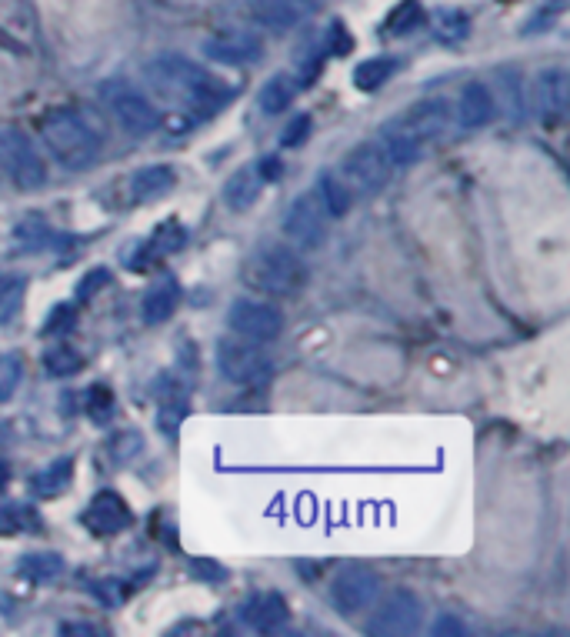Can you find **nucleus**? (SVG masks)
Listing matches in <instances>:
<instances>
[{
  "label": "nucleus",
  "mask_w": 570,
  "mask_h": 637,
  "mask_svg": "<svg viewBox=\"0 0 570 637\" xmlns=\"http://www.w3.org/2000/svg\"><path fill=\"white\" fill-rule=\"evenodd\" d=\"M20 381H24V361L20 354H4L0 357V401H10L17 394Z\"/></svg>",
  "instance_id": "obj_31"
},
{
  "label": "nucleus",
  "mask_w": 570,
  "mask_h": 637,
  "mask_svg": "<svg viewBox=\"0 0 570 637\" xmlns=\"http://www.w3.org/2000/svg\"><path fill=\"white\" fill-rule=\"evenodd\" d=\"M117 411V401H114V394H110V387L104 384H94L87 391V417L90 421H97V424H107L110 417H114Z\"/></svg>",
  "instance_id": "obj_30"
},
{
  "label": "nucleus",
  "mask_w": 570,
  "mask_h": 637,
  "mask_svg": "<svg viewBox=\"0 0 570 637\" xmlns=\"http://www.w3.org/2000/svg\"><path fill=\"white\" fill-rule=\"evenodd\" d=\"M27 511L24 507H17V504H0V537H7V534H14L20 531V527H27Z\"/></svg>",
  "instance_id": "obj_34"
},
{
  "label": "nucleus",
  "mask_w": 570,
  "mask_h": 637,
  "mask_svg": "<svg viewBox=\"0 0 570 637\" xmlns=\"http://www.w3.org/2000/svg\"><path fill=\"white\" fill-rule=\"evenodd\" d=\"M24 294H27V284L20 281V277L0 284V327H7L20 314V307H24Z\"/></svg>",
  "instance_id": "obj_29"
},
{
  "label": "nucleus",
  "mask_w": 570,
  "mask_h": 637,
  "mask_svg": "<svg viewBox=\"0 0 570 637\" xmlns=\"http://www.w3.org/2000/svg\"><path fill=\"white\" fill-rule=\"evenodd\" d=\"M537 107H540V117H547V121L564 117V107H567L564 71H547L537 77Z\"/></svg>",
  "instance_id": "obj_21"
},
{
  "label": "nucleus",
  "mask_w": 570,
  "mask_h": 637,
  "mask_svg": "<svg viewBox=\"0 0 570 637\" xmlns=\"http://www.w3.org/2000/svg\"><path fill=\"white\" fill-rule=\"evenodd\" d=\"M80 367H84V357H80L74 347H50V351H44V371L50 377H70L77 374Z\"/></svg>",
  "instance_id": "obj_28"
},
{
  "label": "nucleus",
  "mask_w": 570,
  "mask_h": 637,
  "mask_svg": "<svg viewBox=\"0 0 570 637\" xmlns=\"http://www.w3.org/2000/svg\"><path fill=\"white\" fill-rule=\"evenodd\" d=\"M217 371L230 384H257L270 371V357L260 351L257 341L234 337V341L217 344Z\"/></svg>",
  "instance_id": "obj_8"
},
{
  "label": "nucleus",
  "mask_w": 570,
  "mask_h": 637,
  "mask_svg": "<svg viewBox=\"0 0 570 637\" xmlns=\"http://www.w3.org/2000/svg\"><path fill=\"white\" fill-rule=\"evenodd\" d=\"M40 137L67 171H87L100 157V137L84 124V117L67 107H54L40 117Z\"/></svg>",
  "instance_id": "obj_2"
},
{
  "label": "nucleus",
  "mask_w": 570,
  "mask_h": 637,
  "mask_svg": "<svg viewBox=\"0 0 570 637\" xmlns=\"http://www.w3.org/2000/svg\"><path fill=\"white\" fill-rule=\"evenodd\" d=\"M294 94H297V87H294V81H290L287 74L270 77V81L260 87V111H264V114L287 111V107L294 104Z\"/></svg>",
  "instance_id": "obj_25"
},
{
  "label": "nucleus",
  "mask_w": 570,
  "mask_h": 637,
  "mask_svg": "<svg viewBox=\"0 0 570 637\" xmlns=\"http://www.w3.org/2000/svg\"><path fill=\"white\" fill-rule=\"evenodd\" d=\"M144 74H147L150 87H154L160 97L184 104V107H190V111H207L210 114L234 97L220 77H214L207 67L187 61V57H180V54L154 57V61L144 67Z\"/></svg>",
  "instance_id": "obj_1"
},
{
  "label": "nucleus",
  "mask_w": 570,
  "mask_h": 637,
  "mask_svg": "<svg viewBox=\"0 0 570 637\" xmlns=\"http://www.w3.org/2000/svg\"><path fill=\"white\" fill-rule=\"evenodd\" d=\"M250 14H254V21L260 27H267V31H290V27H297L300 21H307L314 11H307V7L300 4H287V0H254Z\"/></svg>",
  "instance_id": "obj_17"
},
{
  "label": "nucleus",
  "mask_w": 570,
  "mask_h": 637,
  "mask_svg": "<svg viewBox=\"0 0 570 637\" xmlns=\"http://www.w3.org/2000/svg\"><path fill=\"white\" fill-rule=\"evenodd\" d=\"M394 71H397L394 57H367V61H360L354 67V87L364 94H374L394 77Z\"/></svg>",
  "instance_id": "obj_22"
},
{
  "label": "nucleus",
  "mask_w": 570,
  "mask_h": 637,
  "mask_svg": "<svg viewBox=\"0 0 570 637\" xmlns=\"http://www.w3.org/2000/svg\"><path fill=\"white\" fill-rule=\"evenodd\" d=\"M60 631H64V634H97L94 627H77V624H64Z\"/></svg>",
  "instance_id": "obj_39"
},
{
  "label": "nucleus",
  "mask_w": 570,
  "mask_h": 637,
  "mask_svg": "<svg viewBox=\"0 0 570 637\" xmlns=\"http://www.w3.org/2000/svg\"><path fill=\"white\" fill-rule=\"evenodd\" d=\"M7 477H10V467H7L4 461H0V487H4V484H7Z\"/></svg>",
  "instance_id": "obj_41"
},
{
  "label": "nucleus",
  "mask_w": 570,
  "mask_h": 637,
  "mask_svg": "<svg viewBox=\"0 0 570 637\" xmlns=\"http://www.w3.org/2000/svg\"><path fill=\"white\" fill-rule=\"evenodd\" d=\"M227 324L234 327V334L260 344V341H274V337H280V331H284V314L267 301H250V297H240V301L230 304Z\"/></svg>",
  "instance_id": "obj_10"
},
{
  "label": "nucleus",
  "mask_w": 570,
  "mask_h": 637,
  "mask_svg": "<svg viewBox=\"0 0 570 637\" xmlns=\"http://www.w3.org/2000/svg\"><path fill=\"white\" fill-rule=\"evenodd\" d=\"M64 571V557L54 551H34L20 557V574L30 577V581H54V577Z\"/></svg>",
  "instance_id": "obj_26"
},
{
  "label": "nucleus",
  "mask_w": 570,
  "mask_h": 637,
  "mask_svg": "<svg viewBox=\"0 0 570 637\" xmlns=\"http://www.w3.org/2000/svg\"><path fill=\"white\" fill-rule=\"evenodd\" d=\"M287 4H300L307 7V11H317V0H287Z\"/></svg>",
  "instance_id": "obj_40"
},
{
  "label": "nucleus",
  "mask_w": 570,
  "mask_h": 637,
  "mask_svg": "<svg viewBox=\"0 0 570 637\" xmlns=\"http://www.w3.org/2000/svg\"><path fill=\"white\" fill-rule=\"evenodd\" d=\"M450 124V104L444 97H430V101H417L414 107H407L404 114H397L394 121L387 124L384 134H404L410 141L424 144L430 137H440Z\"/></svg>",
  "instance_id": "obj_9"
},
{
  "label": "nucleus",
  "mask_w": 570,
  "mask_h": 637,
  "mask_svg": "<svg viewBox=\"0 0 570 637\" xmlns=\"http://www.w3.org/2000/svg\"><path fill=\"white\" fill-rule=\"evenodd\" d=\"M174 184H177V171L170 164H150L130 177L134 201H157V197H164Z\"/></svg>",
  "instance_id": "obj_20"
},
{
  "label": "nucleus",
  "mask_w": 570,
  "mask_h": 637,
  "mask_svg": "<svg viewBox=\"0 0 570 637\" xmlns=\"http://www.w3.org/2000/svg\"><path fill=\"white\" fill-rule=\"evenodd\" d=\"M240 621L254 631H274V627L290 621V607L277 591H257L240 604Z\"/></svg>",
  "instance_id": "obj_15"
},
{
  "label": "nucleus",
  "mask_w": 570,
  "mask_h": 637,
  "mask_svg": "<svg viewBox=\"0 0 570 637\" xmlns=\"http://www.w3.org/2000/svg\"><path fill=\"white\" fill-rule=\"evenodd\" d=\"M284 231L290 241L307 247V251L320 247V241H324V234H327V211L320 207L317 194H300L297 201L287 207Z\"/></svg>",
  "instance_id": "obj_12"
},
{
  "label": "nucleus",
  "mask_w": 570,
  "mask_h": 637,
  "mask_svg": "<svg viewBox=\"0 0 570 637\" xmlns=\"http://www.w3.org/2000/svg\"><path fill=\"white\" fill-rule=\"evenodd\" d=\"M0 167L20 191H37L47 181V167L40 161L34 141L24 131H0Z\"/></svg>",
  "instance_id": "obj_6"
},
{
  "label": "nucleus",
  "mask_w": 570,
  "mask_h": 637,
  "mask_svg": "<svg viewBox=\"0 0 570 637\" xmlns=\"http://www.w3.org/2000/svg\"><path fill=\"white\" fill-rule=\"evenodd\" d=\"M420 617H424V604H420V597L414 591H407V587H397V591H390L380 607L370 617L367 631L370 634H410L420 627Z\"/></svg>",
  "instance_id": "obj_11"
},
{
  "label": "nucleus",
  "mask_w": 570,
  "mask_h": 637,
  "mask_svg": "<svg viewBox=\"0 0 570 637\" xmlns=\"http://www.w3.org/2000/svg\"><path fill=\"white\" fill-rule=\"evenodd\" d=\"M70 477H74V457H60V461L47 464L44 471L34 474V494L37 497H57L60 491H67Z\"/></svg>",
  "instance_id": "obj_23"
},
{
  "label": "nucleus",
  "mask_w": 570,
  "mask_h": 637,
  "mask_svg": "<svg viewBox=\"0 0 570 637\" xmlns=\"http://www.w3.org/2000/svg\"><path fill=\"white\" fill-rule=\"evenodd\" d=\"M74 304H57L54 307V314L47 317V327H44V334H57V331H67L70 324H74Z\"/></svg>",
  "instance_id": "obj_35"
},
{
  "label": "nucleus",
  "mask_w": 570,
  "mask_h": 637,
  "mask_svg": "<svg viewBox=\"0 0 570 637\" xmlns=\"http://www.w3.org/2000/svg\"><path fill=\"white\" fill-rule=\"evenodd\" d=\"M100 101L107 104V111L114 114V121L124 127L127 134L134 137H147L160 127V114L157 107L147 101L137 87H130L124 81H110L100 87Z\"/></svg>",
  "instance_id": "obj_4"
},
{
  "label": "nucleus",
  "mask_w": 570,
  "mask_h": 637,
  "mask_svg": "<svg viewBox=\"0 0 570 637\" xmlns=\"http://www.w3.org/2000/svg\"><path fill=\"white\" fill-rule=\"evenodd\" d=\"M204 54L217 64H254L264 54V41L247 31H220L217 37H207Z\"/></svg>",
  "instance_id": "obj_13"
},
{
  "label": "nucleus",
  "mask_w": 570,
  "mask_h": 637,
  "mask_svg": "<svg viewBox=\"0 0 570 637\" xmlns=\"http://www.w3.org/2000/svg\"><path fill=\"white\" fill-rule=\"evenodd\" d=\"M307 134H310V117L307 114H300V117H294V121H290V127L284 131V147H300L307 141Z\"/></svg>",
  "instance_id": "obj_36"
},
{
  "label": "nucleus",
  "mask_w": 570,
  "mask_h": 637,
  "mask_svg": "<svg viewBox=\"0 0 570 637\" xmlns=\"http://www.w3.org/2000/svg\"><path fill=\"white\" fill-rule=\"evenodd\" d=\"M434 634H464V624H460L457 617L444 614V617H440V621L434 624Z\"/></svg>",
  "instance_id": "obj_38"
},
{
  "label": "nucleus",
  "mask_w": 570,
  "mask_h": 637,
  "mask_svg": "<svg viewBox=\"0 0 570 637\" xmlns=\"http://www.w3.org/2000/svg\"><path fill=\"white\" fill-rule=\"evenodd\" d=\"M317 201L327 211V217H344L350 211V201H354V197H350L347 184H340L334 174L324 171L317 177Z\"/></svg>",
  "instance_id": "obj_24"
},
{
  "label": "nucleus",
  "mask_w": 570,
  "mask_h": 637,
  "mask_svg": "<svg viewBox=\"0 0 570 637\" xmlns=\"http://www.w3.org/2000/svg\"><path fill=\"white\" fill-rule=\"evenodd\" d=\"M260 187H264V181H260L257 167L254 164L240 167V171H234L224 181V204L230 211H247V207L260 197Z\"/></svg>",
  "instance_id": "obj_19"
},
{
  "label": "nucleus",
  "mask_w": 570,
  "mask_h": 637,
  "mask_svg": "<svg viewBox=\"0 0 570 637\" xmlns=\"http://www.w3.org/2000/svg\"><path fill=\"white\" fill-rule=\"evenodd\" d=\"M340 174H344L350 191L374 194L390 181V174H394V161H390L384 144L360 141L344 154V161H340Z\"/></svg>",
  "instance_id": "obj_5"
},
{
  "label": "nucleus",
  "mask_w": 570,
  "mask_h": 637,
  "mask_svg": "<svg viewBox=\"0 0 570 637\" xmlns=\"http://www.w3.org/2000/svg\"><path fill=\"white\" fill-rule=\"evenodd\" d=\"M107 284H110L107 267H94V271H90L84 281L77 284V297H80V301H90V297H97L100 287H107Z\"/></svg>",
  "instance_id": "obj_33"
},
{
  "label": "nucleus",
  "mask_w": 570,
  "mask_h": 637,
  "mask_svg": "<svg viewBox=\"0 0 570 637\" xmlns=\"http://www.w3.org/2000/svg\"><path fill=\"white\" fill-rule=\"evenodd\" d=\"M460 124L464 127H484L490 117H494L497 111V104H494V94L487 91V84H477V81H470L464 91H460Z\"/></svg>",
  "instance_id": "obj_18"
},
{
  "label": "nucleus",
  "mask_w": 570,
  "mask_h": 637,
  "mask_svg": "<svg viewBox=\"0 0 570 637\" xmlns=\"http://www.w3.org/2000/svg\"><path fill=\"white\" fill-rule=\"evenodd\" d=\"M254 167H257V174H260V181H264V184L277 181V177L284 174V167H280V157H277V154L260 157V161H257Z\"/></svg>",
  "instance_id": "obj_37"
},
{
  "label": "nucleus",
  "mask_w": 570,
  "mask_h": 637,
  "mask_svg": "<svg viewBox=\"0 0 570 637\" xmlns=\"http://www.w3.org/2000/svg\"><path fill=\"white\" fill-rule=\"evenodd\" d=\"M177 304H180V284L174 277H164V281H157L144 294V301H140V317H144V324L157 327L174 317Z\"/></svg>",
  "instance_id": "obj_16"
},
{
  "label": "nucleus",
  "mask_w": 570,
  "mask_h": 637,
  "mask_svg": "<svg viewBox=\"0 0 570 637\" xmlns=\"http://www.w3.org/2000/svg\"><path fill=\"white\" fill-rule=\"evenodd\" d=\"M377 591H380V581L370 567L347 564V567H340L334 574V581H330V604H334L337 614L354 617L377 601Z\"/></svg>",
  "instance_id": "obj_7"
},
{
  "label": "nucleus",
  "mask_w": 570,
  "mask_h": 637,
  "mask_svg": "<svg viewBox=\"0 0 570 637\" xmlns=\"http://www.w3.org/2000/svg\"><path fill=\"white\" fill-rule=\"evenodd\" d=\"M420 24H424V7H420V0H400L394 11H390L384 31L390 37H404L410 31H417Z\"/></svg>",
  "instance_id": "obj_27"
},
{
  "label": "nucleus",
  "mask_w": 570,
  "mask_h": 637,
  "mask_svg": "<svg viewBox=\"0 0 570 637\" xmlns=\"http://www.w3.org/2000/svg\"><path fill=\"white\" fill-rule=\"evenodd\" d=\"M440 41H460V37H467V17L457 14V11H444L437 14V31H434Z\"/></svg>",
  "instance_id": "obj_32"
},
{
  "label": "nucleus",
  "mask_w": 570,
  "mask_h": 637,
  "mask_svg": "<svg viewBox=\"0 0 570 637\" xmlns=\"http://www.w3.org/2000/svg\"><path fill=\"white\" fill-rule=\"evenodd\" d=\"M84 524L100 537L127 531V527H130V507L124 504V497H117L114 491H100L94 501L87 504Z\"/></svg>",
  "instance_id": "obj_14"
},
{
  "label": "nucleus",
  "mask_w": 570,
  "mask_h": 637,
  "mask_svg": "<svg viewBox=\"0 0 570 637\" xmlns=\"http://www.w3.org/2000/svg\"><path fill=\"white\" fill-rule=\"evenodd\" d=\"M307 281L304 261L290 244H260L244 264V284L270 297L297 294Z\"/></svg>",
  "instance_id": "obj_3"
}]
</instances>
